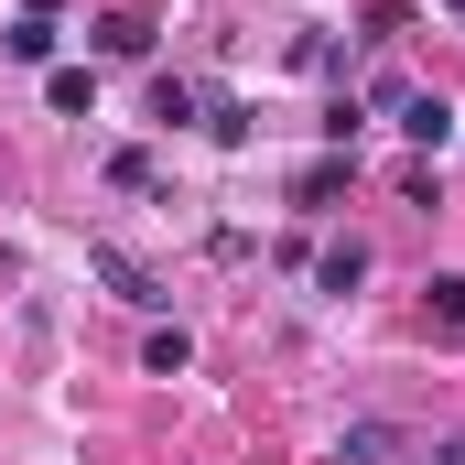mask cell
Returning <instances> with one entry per match:
<instances>
[{"label":"cell","instance_id":"6da1fadb","mask_svg":"<svg viewBox=\"0 0 465 465\" xmlns=\"http://www.w3.org/2000/svg\"><path fill=\"white\" fill-rule=\"evenodd\" d=\"M87 271L109 282V292H119V303H130V314H152V303H163V282H152V271H141L130 249H109V238H87Z\"/></svg>","mask_w":465,"mask_h":465},{"label":"cell","instance_id":"7a4b0ae2","mask_svg":"<svg viewBox=\"0 0 465 465\" xmlns=\"http://www.w3.org/2000/svg\"><path fill=\"white\" fill-rule=\"evenodd\" d=\"M401 130H411V152H455L465 109H455V98H433V87H411V98H401Z\"/></svg>","mask_w":465,"mask_h":465},{"label":"cell","instance_id":"3957f363","mask_svg":"<svg viewBox=\"0 0 465 465\" xmlns=\"http://www.w3.org/2000/svg\"><path fill=\"white\" fill-rule=\"evenodd\" d=\"M347 173H357V152H325V163H303V173H292V206H336V195H347Z\"/></svg>","mask_w":465,"mask_h":465},{"label":"cell","instance_id":"277c9868","mask_svg":"<svg viewBox=\"0 0 465 465\" xmlns=\"http://www.w3.org/2000/svg\"><path fill=\"white\" fill-rule=\"evenodd\" d=\"M98 54H109V65H141V54H152V22H141V11H109V22H98Z\"/></svg>","mask_w":465,"mask_h":465},{"label":"cell","instance_id":"5b68a950","mask_svg":"<svg viewBox=\"0 0 465 465\" xmlns=\"http://www.w3.org/2000/svg\"><path fill=\"white\" fill-rule=\"evenodd\" d=\"M357 282H368V238H336L314 260V292H357Z\"/></svg>","mask_w":465,"mask_h":465},{"label":"cell","instance_id":"8992f818","mask_svg":"<svg viewBox=\"0 0 465 465\" xmlns=\"http://www.w3.org/2000/svg\"><path fill=\"white\" fill-rule=\"evenodd\" d=\"M141 368H152V379H184V368H195V336H184V325H152V336H141Z\"/></svg>","mask_w":465,"mask_h":465},{"label":"cell","instance_id":"52a82bcc","mask_svg":"<svg viewBox=\"0 0 465 465\" xmlns=\"http://www.w3.org/2000/svg\"><path fill=\"white\" fill-rule=\"evenodd\" d=\"M44 98H54L65 119H87V109H98V76H87V65H54V76H44Z\"/></svg>","mask_w":465,"mask_h":465},{"label":"cell","instance_id":"ba28073f","mask_svg":"<svg viewBox=\"0 0 465 465\" xmlns=\"http://www.w3.org/2000/svg\"><path fill=\"white\" fill-rule=\"evenodd\" d=\"M0 44H11V65H44V54H54V22H44V11H22Z\"/></svg>","mask_w":465,"mask_h":465},{"label":"cell","instance_id":"9c48e42d","mask_svg":"<svg viewBox=\"0 0 465 465\" xmlns=\"http://www.w3.org/2000/svg\"><path fill=\"white\" fill-rule=\"evenodd\" d=\"M206 109V98H195V87H184V76H152V119H163V130H184V119Z\"/></svg>","mask_w":465,"mask_h":465},{"label":"cell","instance_id":"30bf717a","mask_svg":"<svg viewBox=\"0 0 465 465\" xmlns=\"http://www.w3.org/2000/svg\"><path fill=\"white\" fill-rule=\"evenodd\" d=\"M206 141H217V152H249V109H238V98H206Z\"/></svg>","mask_w":465,"mask_h":465},{"label":"cell","instance_id":"8fae6325","mask_svg":"<svg viewBox=\"0 0 465 465\" xmlns=\"http://www.w3.org/2000/svg\"><path fill=\"white\" fill-rule=\"evenodd\" d=\"M433 336H465V271L433 282Z\"/></svg>","mask_w":465,"mask_h":465},{"label":"cell","instance_id":"7c38bea8","mask_svg":"<svg viewBox=\"0 0 465 465\" xmlns=\"http://www.w3.org/2000/svg\"><path fill=\"white\" fill-rule=\"evenodd\" d=\"M357 130H368V98H336V109H325V141H336V152H357Z\"/></svg>","mask_w":465,"mask_h":465},{"label":"cell","instance_id":"4fadbf2b","mask_svg":"<svg viewBox=\"0 0 465 465\" xmlns=\"http://www.w3.org/2000/svg\"><path fill=\"white\" fill-rule=\"evenodd\" d=\"M433 465H465V433H455V444H433Z\"/></svg>","mask_w":465,"mask_h":465},{"label":"cell","instance_id":"5bb4252c","mask_svg":"<svg viewBox=\"0 0 465 465\" xmlns=\"http://www.w3.org/2000/svg\"><path fill=\"white\" fill-rule=\"evenodd\" d=\"M22 11H44V22H54V0H22Z\"/></svg>","mask_w":465,"mask_h":465},{"label":"cell","instance_id":"9a60e30c","mask_svg":"<svg viewBox=\"0 0 465 465\" xmlns=\"http://www.w3.org/2000/svg\"><path fill=\"white\" fill-rule=\"evenodd\" d=\"M444 11H465V0H444Z\"/></svg>","mask_w":465,"mask_h":465},{"label":"cell","instance_id":"2e32d148","mask_svg":"<svg viewBox=\"0 0 465 465\" xmlns=\"http://www.w3.org/2000/svg\"><path fill=\"white\" fill-rule=\"evenodd\" d=\"M455 141H465V130H455Z\"/></svg>","mask_w":465,"mask_h":465}]
</instances>
